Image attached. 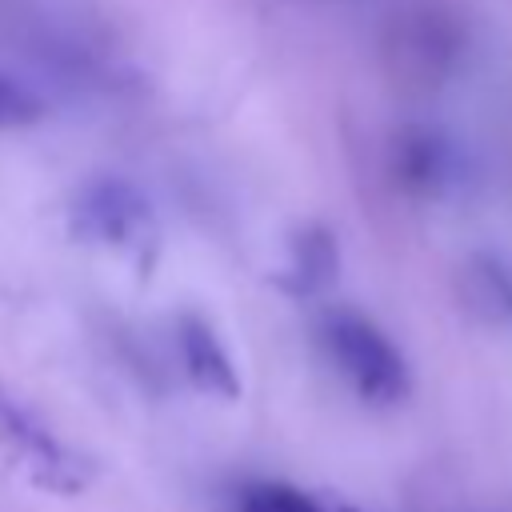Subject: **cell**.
I'll return each instance as SVG.
<instances>
[{
	"label": "cell",
	"mask_w": 512,
	"mask_h": 512,
	"mask_svg": "<svg viewBox=\"0 0 512 512\" xmlns=\"http://www.w3.org/2000/svg\"><path fill=\"white\" fill-rule=\"evenodd\" d=\"M324 344L332 364L344 372V380L356 388L360 400L376 408H392L408 396V364L400 348L364 316L356 312H332L324 320Z\"/></svg>",
	"instance_id": "6da1fadb"
},
{
	"label": "cell",
	"mask_w": 512,
	"mask_h": 512,
	"mask_svg": "<svg viewBox=\"0 0 512 512\" xmlns=\"http://www.w3.org/2000/svg\"><path fill=\"white\" fill-rule=\"evenodd\" d=\"M176 344H180V360L188 380L204 392V396H220V400H236L240 396V376L236 364L228 356V348L220 344L216 328L200 316H180L176 324Z\"/></svg>",
	"instance_id": "7a4b0ae2"
},
{
	"label": "cell",
	"mask_w": 512,
	"mask_h": 512,
	"mask_svg": "<svg viewBox=\"0 0 512 512\" xmlns=\"http://www.w3.org/2000/svg\"><path fill=\"white\" fill-rule=\"evenodd\" d=\"M340 256L336 244L324 228H304L300 240H292V276H296V292H320L336 280Z\"/></svg>",
	"instance_id": "3957f363"
},
{
	"label": "cell",
	"mask_w": 512,
	"mask_h": 512,
	"mask_svg": "<svg viewBox=\"0 0 512 512\" xmlns=\"http://www.w3.org/2000/svg\"><path fill=\"white\" fill-rule=\"evenodd\" d=\"M464 300L484 320H508L512 316V276L492 260H476L464 272Z\"/></svg>",
	"instance_id": "277c9868"
},
{
	"label": "cell",
	"mask_w": 512,
	"mask_h": 512,
	"mask_svg": "<svg viewBox=\"0 0 512 512\" xmlns=\"http://www.w3.org/2000/svg\"><path fill=\"white\" fill-rule=\"evenodd\" d=\"M232 512H324L316 496L280 484V480H252L236 492Z\"/></svg>",
	"instance_id": "5b68a950"
},
{
	"label": "cell",
	"mask_w": 512,
	"mask_h": 512,
	"mask_svg": "<svg viewBox=\"0 0 512 512\" xmlns=\"http://www.w3.org/2000/svg\"><path fill=\"white\" fill-rule=\"evenodd\" d=\"M44 116V104L32 88H24L20 80L12 76H0V132L4 128H24V124H36Z\"/></svg>",
	"instance_id": "8992f818"
}]
</instances>
